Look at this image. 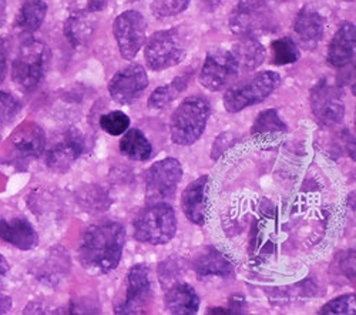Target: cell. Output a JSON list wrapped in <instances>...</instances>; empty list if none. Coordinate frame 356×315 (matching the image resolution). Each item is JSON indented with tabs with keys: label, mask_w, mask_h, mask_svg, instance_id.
<instances>
[{
	"label": "cell",
	"mask_w": 356,
	"mask_h": 315,
	"mask_svg": "<svg viewBox=\"0 0 356 315\" xmlns=\"http://www.w3.org/2000/svg\"><path fill=\"white\" fill-rule=\"evenodd\" d=\"M126 244V230L120 223L107 221L86 228L77 255L84 270L95 274H107L120 264Z\"/></svg>",
	"instance_id": "6da1fadb"
},
{
	"label": "cell",
	"mask_w": 356,
	"mask_h": 315,
	"mask_svg": "<svg viewBox=\"0 0 356 315\" xmlns=\"http://www.w3.org/2000/svg\"><path fill=\"white\" fill-rule=\"evenodd\" d=\"M51 62L50 47L38 39L26 40L12 63V80L22 92H33L46 77Z\"/></svg>",
	"instance_id": "7a4b0ae2"
},
{
	"label": "cell",
	"mask_w": 356,
	"mask_h": 315,
	"mask_svg": "<svg viewBox=\"0 0 356 315\" xmlns=\"http://www.w3.org/2000/svg\"><path fill=\"white\" fill-rule=\"evenodd\" d=\"M211 113L210 102L202 96L186 97L171 114L170 133L174 145L191 146L202 136Z\"/></svg>",
	"instance_id": "3957f363"
},
{
	"label": "cell",
	"mask_w": 356,
	"mask_h": 315,
	"mask_svg": "<svg viewBox=\"0 0 356 315\" xmlns=\"http://www.w3.org/2000/svg\"><path fill=\"white\" fill-rule=\"evenodd\" d=\"M278 15L274 0H238L231 12L229 29L240 38H258L277 31Z\"/></svg>",
	"instance_id": "277c9868"
},
{
	"label": "cell",
	"mask_w": 356,
	"mask_h": 315,
	"mask_svg": "<svg viewBox=\"0 0 356 315\" xmlns=\"http://www.w3.org/2000/svg\"><path fill=\"white\" fill-rule=\"evenodd\" d=\"M187 54V38L180 27L167 29L148 38L144 49L147 66L153 72H161L180 65Z\"/></svg>",
	"instance_id": "5b68a950"
},
{
	"label": "cell",
	"mask_w": 356,
	"mask_h": 315,
	"mask_svg": "<svg viewBox=\"0 0 356 315\" xmlns=\"http://www.w3.org/2000/svg\"><path fill=\"white\" fill-rule=\"evenodd\" d=\"M133 228L137 241L163 245L170 243L177 233V217L171 206L154 203L137 214Z\"/></svg>",
	"instance_id": "8992f818"
},
{
	"label": "cell",
	"mask_w": 356,
	"mask_h": 315,
	"mask_svg": "<svg viewBox=\"0 0 356 315\" xmlns=\"http://www.w3.org/2000/svg\"><path fill=\"white\" fill-rule=\"evenodd\" d=\"M280 84L281 76L277 72H259L225 92L222 97L224 108L228 113H240L247 107L259 104L268 99Z\"/></svg>",
	"instance_id": "52a82bcc"
},
{
	"label": "cell",
	"mask_w": 356,
	"mask_h": 315,
	"mask_svg": "<svg viewBox=\"0 0 356 315\" xmlns=\"http://www.w3.org/2000/svg\"><path fill=\"white\" fill-rule=\"evenodd\" d=\"M86 150V138L76 127H69L53 136L46 150V165L54 173L66 171L81 157Z\"/></svg>",
	"instance_id": "ba28073f"
},
{
	"label": "cell",
	"mask_w": 356,
	"mask_h": 315,
	"mask_svg": "<svg viewBox=\"0 0 356 315\" xmlns=\"http://www.w3.org/2000/svg\"><path fill=\"white\" fill-rule=\"evenodd\" d=\"M240 74V69L236 66L231 50L216 47L205 56L200 72V83L207 90L221 92Z\"/></svg>",
	"instance_id": "9c48e42d"
},
{
	"label": "cell",
	"mask_w": 356,
	"mask_h": 315,
	"mask_svg": "<svg viewBox=\"0 0 356 315\" xmlns=\"http://www.w3.org/2000/svg\"><path fill=\"white\" fill-rule=\"evenodd\" d=\"M183 179V165L174 157L154 163L145 173V195L150 203L170 198Z\"/></svg>",
	"instance_id": "30bf717a"
},
{
	"label": "cell",
	"mask_w": 356,
	"mask_h": 315,
	"mask_svg": "<svg viewBox=\"0 0 356 315\" xmlns=\"http://www.w3.org/2000/svg\"><path fill=\"white\" fill-rule=\"evenodd\" d=\"M147 22L137 10H126L113 23V35L124 60H134L145 43Z\"/></svg>",
	"instance_id": "8fae6325"
},
{
	"label": "cell",
	"mask_w": 356,
	"mask_h": 315,
	"mask_svg": "<svg viewBox=\"0 0 356 315\" xmlns=\"http://www.w3.org/2000/svg\"><path fill=\"white\" fill-rule=\"evenodd\" d=\"M311 110L319 126H338L345 116L342 92L326 79L319 80L311 90Z\"/></svg>",
	"instance_id": "7c38bea8"
},
{
	"label": "cell",
	"mask_w": 356,
	"mask_h": 315,
	"mask_svg": "<svg viewBox=\"0 0 356 315\" xmlns=\"http://www.w3.org/2000/svg\"><path fill=\"white\" fill-rule=\"evenodd\" d=\"M46 133L35 122L22 123L9 137L8 153L15 164H29L43 156Z\"/></svg>",
	"instance_id": "4fadbf2b"
},
{
	"label": "cell",
	"mask_w": 356,
	"mask_h": 315,
	"mask_svg": "<svg viewBox=\"0 0 356 315\" xmlns=\"http://www.w3.org/2000/svg\"><path fill=\"white\" fill-rule=\"evenodd\" d=\"M153 300L150 270L147 264H136L126 280V298L115 307V314H144Z\"/></svg>",
	"instance_id": "5bb4252c"
},
{
	"label": "cell",
	"mask_w": 356,
	"mask_h": 315,
	"mask_svg": "<svg viewBox=\"0 0 356 315\" xmlns=\"http://www.w3.org/2000/svg\"><path fill=\"white\" fill-rule=\"evenodd\" d=\"M148 88V76L143 66L130 65L118 70L108 81V93L118 104H131Z\"/></svg>",
	"instance_id": "9a60e30c"
},
{
	"label": "cell",
	"mask_w": 356,
	"mask_h": 315,
	"mask_svg": "<svg viewBox=\"0 0 356 315\" xmlns=\"http://www.w3.org/2000/svg\"><path fill=\"white\" fill-rule=\"evenodd\" d=\"M0 239L23 251L33 250L39 244L36 228L23 217L0 220Z\"/></svg>",
	"instance_id": "2e32d148"
},
{
	"label": "cell",
	"mask_w": 356,
	"mask_h": 315,
	"mask_svg": "<svg viewBox=\"0 0 356 315\" xmlns=\"http://www.w3.org/2000/svg\"><path fill=\"white\" fill-rule=\"evenodd\" d=\"M355 46H356V29L350 22H345L339 26L337 33L334 35L328 53H326V60L337 69H342L348 66L355 57Z\"/></svg>",
	"instance_id": "e0dca14e"
},
{
	"label": "cell",
	"mask_w": 356,
	"mask_h": 315,
	"mask_svg": "<svg viewBox=\"0 0 356 315\" xmlns=\"http://www.w3.org/2000/svg\"><path fill=\"white\" fill-rule=\"evenodd\" d=\"M293 31L305 47L314 49L323 39L325 19L314 6L307 5L296 15Z\"/></svg>",
	"instance_id": "ac0fdd59"
},
{
	"label": "cell",
	"mask_w": 356,
	"mask_h": 315,
	"mask_svg": "<svg viewBox=\"0 0 356 315\" xmlns=\"http://www.w3.org/2000/svg\"><path fill=\"white\" fill-rule=\"evenodd\" d=\"M207 184H209V176H201L190 183L181 194L183 213L195 225H204L205 223Z\"/></svg>",
	"instance_id": "d6986e66"
},
{
	"label": "cell",
	"mask_w": 356,
	"mask_h": 315,
	"mask_svg": "<svg viewBox=\"0 0 356 315\" xmlns=\"http://www.w3.org/2000/svg\"><path fill=\"white\" fill-rule=\"evenodd\" d=\"M193 268L200 278L221 277L228 278L234 274V266L216 247H205L193 260Z\"/></svg>",
	"instance_id": "ffe728a7"
},
{
	"label": "cell",
	"mask_w": 356,
	"mask_h": 315,
	"mask_svg": "<svg viewBox=\"0 0 356 315\" xmlns=\"http://www.w3.org/2000/svg\"><path fill=\"white\" fill-rule=\"evenodd\" d=\"M164 305L174 315H194L200 309V297L190 284L174 282L165 293Z\"/></svg>",
	"instance_id": "44dd1931"
},
{
	"label": "cell",
	"mask_w": 356,
	"mask_h": 315,
	"mask_svg": "<svg viewBox=\"0 0 356 315\" xmlns=\"http://www.w3.org/2000/svg\"><path fill=\"white\" fill-rule=\"evenodd\" d=\"M229 50L236 62V66L240 69V73H248L258 69L266 56L264 45L252 36L240 38V40L234 43Z\"/></svg>",
	"instance_id": "7402d4cb"
},
{
	"label": "cell",
	"mask_w": 356,
	"mask_h": 315,
	"mask_svg": "<svg viewBox=\"0 0 356 315\" xmlns=\"http://www.w3.org/2000/svg\"><path fill=\"white\" fill-rule=\"evenodd\" d=\"M93 15L95 13L81 10L67 17L63 33L73 47H81L92 39L96 29V19Z\"/></svg>",
	"instance_id": "603a6c76"
},
{
	"label": "cell",
	"mask_w": 356,
	"mask_h": 315,
	"mask_svg": "<svg viewBox=\"0 0 356 315\" xmlns=\"http://www.w3.org/2000/svg\"><path fill=\"white\" fill-rule=\"evenodd\" d=\"M49 255L43 260L40 266L36 267V278H39L42 282L56 284L58 280L65 278L67 275V271L70 268V261L67 251H63L60 248H53L47 252Z\"/></svg>",
	"instance_id": "cb8c5ba5"
},
{
	"label": "cell",
	"mask_w": 356,
	"mask_h": 315,
	"mask_svg": "<svg viewBox=\"0 0 356 315\" xmlns=\"http://www.w3.org/2000/svg\"><path fill=\"white\" fill-rule=\"evenodd\" d=\"M46 0H24L15 22V27L23 33H35L43 24L47 15Z\"/></svg>",
	"instance_id": "d4e9b609"
},
{
	"label": "cell",
	"mask_w": 356,
	"mask_h": 315,
	"mask_svg": "<svg viewBox=\"0 0 356 315\" xmlns=\"http://www.w3.org/2000/svg\"><path fill=\"white\" fill-rule=\"evenodd\" d=\"M120 153L131 161H147L153 156V146L140 129H130L120 140Z\"/></svg>",
	"instance_id": "484cf974"
},
{
	"label": "cell",
	"mask_w": 356,
	"mask_h": 315,
	"mask_svg": "<svg viewBox=\"0 0 356 315\" xmlns=\"http://www.w3.org/2000/svg\"><path fill=\"white\" fill-rule=\"evenodd\" d=\"M193 77V73H187V74H183L180 77H175L171 83L168 84H164V86H160V88H157L150 99H148V107L153 108V110H161L164 107H167L170 103H172L178 96H180L186 89L187 86L190 83Z\"/></svg>",
	"instance_id": "4316f807"
},
{
	"label": "cell",
	"mask_w": 356,
	"mask_h": 315,
	"mask_svg": "<svg viewBox=\"0 0 356 315\" xmlns=\"http://www.w3.org/2000/svg\"><path fill=\"white\" fill-rule=\"evenodd\" d=\"M271 50H273V63L275 66H286V65L296 63L301 57L298 45H296V42L289 36H284L273 40Z\"/></svg>",
	"instance_id": "83f0119b"
},
{
	"label": "cell",
	"mask_w": 356,
	"mask_h": 315,
	"mask_svg": "<svg viewBox=\"0 0 356 315\" xmlns=\"http://www.w3.org/2000/svg\"><path fill=\"white\" fill-rule=\"evenodd\" d=\"M285 133L288 131L286 124L282 122L280 118V114L275 108H266L261 111L252 127H251V134L252 136H264V134H270V133Z\"/></svg>",
	"instance_id": "f1b7e54d"
},
{
	"label": "cell",
	"mask_w": 356,
	"mask_h": 315,
	"mask_svg": "<svg viewBox=\"0 0 356 315\" xmlns=\"http://www.w3.org/2000/svg\"><path fill=\"white\" fill-rule=\"evenodd\" d=\"M99 126L110 136H122L130 127V118L120 110L108 111L99 119Z\"/></svg>",
	"instance_id": "f546056e"
},
{
	"label": "cell",
	"mask_w": 356,
	"mask_h": 315,
	"mask_svg": "<svg viewBox=\"0 0 356 315\" xmlns=\"http://www.w3.org/2000/svg\"><path fill=\"white\" fill-rule=\"evenodd\" d=\"M22 111V103L10 93L0 92V126L12 124Z\"/></svg>",
	"instance_id": "4dcf8cb0"
},
{
	"label": "cell",
	"mask_w": 356,
	"mask_h": 315,
	"mask_svg": "<svg viewBox=\"0 0 356 315\" xmlns=\"http://www.w3.org/2000/svg\"><path fill=\"white\" fill-rule=\"evenodd\" d=\"M190 0H153L150 9L156 17H171L183 13L188 8Z\"/></svg>",
	"instance_id": "1f68e13d"
},
{
	"label": "cell",
	"mask_w": 356,
	"mask_h": 315,
	"mask_svg": "<svg viewBox=\"0 0 356 315\" xmlns=\"http://www.w3.org/2000/svg\"><path fill=\"white\" fill-rule=\"evenodd\" d=\"M319 315H332V314H355V294L339 296L330 302L321 307L318 311Z\"/></svg>",
	"instance_id": "d6a6232c"
},
{
	"label": "cell",
	"mask_w": 356,
	"mask_h": 315,
	"mask_svg": "<svg viewBox=\"0 0 356 315\" xmlns=\"http://www.w3.org/2000/svg\"><path fill=\"white\" fill-rule=\"evenodd\" d=\"M234 136L232 133H222L221 136L217 137L216 143L213 145V153H211V159L213 160H218L220 156L227 150L229 149L232 145H234Z\"/></svg>",
	"instance_id": "836d02e7"
},
{
	"label": "cell",
	"mask_w": 356,
	"mask_h": 315,
	"mask_svg": "<svg viewBox=\"0 0 356 315\" xmlns=\"http://www.w3.org/2000/svg\"><path fill=\"white\" fill-rule=\"evenodd\" d=\"M8 59H9V42L5 36H0V84H2L8 74Z\"/></svg>",
	"instance_id": "e575fe53"
},
{
	"label": "cell",
	"mask_w": 356,
	"mask_h": 315,
	"mask_svg": "<svg viewBox=\"0 0 356 315\" xmlns=\"http://www.w3.org/2000/svg\"><path fill=\"white\" fill-rule=\"evenodd\" d=\"M9 271H10L9 261L5 259L2 254H0V291H2L3 287H5Z\"/></svg>",
	"instance_id": "d590c367"
},
{
	"label": "cell",
	"mask_w": 356,
	"mask_h": 315,
	"mask_svg": "<svg viewBox=\"0 0 356 315\" xmlns=\"http://www.w3.org/2000/svg\"><path fill=\"white\" fill-rule=\"evenodd\" d=\"M107 3L108 0H88L86 10L90 13H97V12H102L107 6Z\"/></svg>",
	"instance_id": "8d00e7d4"
},
{
	"label": "cell",
	"mask_w": 356,
	"mask_h": 315,
	"mask_svg": "<svg viewBox=\"0 0 356 315\" xmlns=\"http://www.w3.org/2000/svg\"><path fill=\"white\" fill-rule=\"evenodd\" d=\"M12 307H13L12 298L0 294V314H8V312H10Z\"/></svg>",
	"instance_id": "74e56055"
},
{
	"label": "cell",
	"mask_w": 356,
	"mask_h": 315,
	"mask_svg": "<svg viewBox=\"0 0 356 315\" xmlns=\"http://www.w3.org/2000/svg\"><path fill=\"white\" fill-rule=\"evenodd\" d=\"M8 20V3L6 0H0V29L5 26Z\"/></svg>",
	"instance_id": "f35d334b"
},
{
	"label": "cell",
	"mask_w": 356,
	"mask_h": 315,
	"mask_svg": "<svg viewBox=\"0 0 356 315\" xmlns=\"http://www.w3.org/2000/svg\"><path fill=\"white\" fill-rule=\"evenodd\" d=\"M205 2V5L210 8V10H216L218 6H220V3L222 2V0H204Z\"/></svg>",
	"instance_id": "ab89813d"
},
{
	"label": "cell",
	"mask_w": 356,
	"mask_h": 315,
	"mask_svg": "<svg viewBox=\"0 0 356 315\" xmlns=\"http://www.w3.org/2000/svg\"><path fill=\"white\" fill-rule=\"evenodd\" d=\"M345 2H355V0H345Z\"/></svg>",
	"instance_id": "60d3db41"
},
{
	"label": "cell",
	"mask_w": 356,
	"mask_h": 315,
	"mask_svg": "<svg viewBox=\"0 0 356 315\" xmlns=\"http://www.w3.org/2000/svg\"><path fill=\"white\" fill-rule=\"evenodd\" d=\"M0 143H2V134H0Z\"/></svg>",
	"instance_id": "b9f144b4"
},
{
	"label": "cell",
	"mask_w": 356,
	"mask_h": 315,
	"mask_svg": "<svg viewBox=\"0 0 356 315\" xmlns=\"http://www.w3.org/2000/svg\"><path fill=\"white\" fill-rule=\"evenodd\" d=\"M130 2H137V0H130Z\"/></svg>",
	"instance_id": "7bdbcfd3"
}]
</instances>
